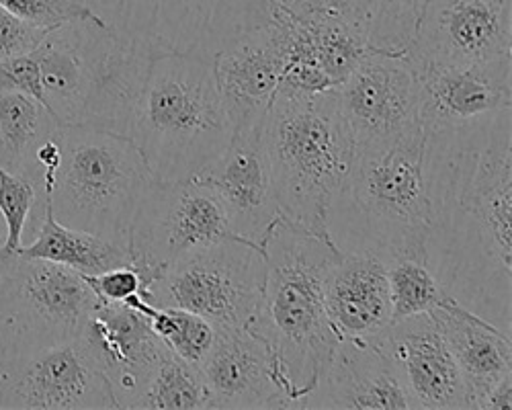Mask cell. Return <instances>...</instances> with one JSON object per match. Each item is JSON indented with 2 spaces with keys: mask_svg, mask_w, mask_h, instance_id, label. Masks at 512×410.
<instances>
[{
  "mask_svg": "<svg viewBox=\"0 0 512 410\" xmlns=\"http://www.w3.org/2000/svg\"><path fill=\"white\" fill-rule=\"evenodd\" d=\"M117 408L107 378L78 341L44 347L5 361L0 410H99Z\"/></svg>",
  "mask_w": 512,
  "mask_h": 410,
  "instance_id": "obj_13",
  "label": "cell"
},
{
  "mask_svg": "<svg viewBox=\"0 0 512 410\" xmlns=\"http://www.w3.org/2000/svg\"><path fill=\"white\" fill-rule=\"evenodd\" d=\"M326 312L340 341L371 343L394 320L388 261L343 253L326 279Z\"/></svg>",
  "mask_w": 512,
  "mask_h": 410,
  "instance_id": "obj_22",
  "label": "cell"
},
{
  "mask_svg": "<svg viewBox=\"0 0 512 410\" xmlns=\"http://www.w3.org/2000/svg\"><path fill=\"white\" fill-rule=\"evenodd\" d=\"M263 119L236 126L226 150L197 175L222 199L232 232L259 249L281 222L263 144Z\"/></svg>",
  "mask_w": 512,
  "mask_h": 410,
  "instance_id": "obj_15",
  "label": "cell"
},
{
  "mask_svg": "<svg viewBox=\"0 0 512 410\" xmlns=\"http://www.w3.org/2000/svg\"><path fill=\"white\" fill-rule=\"evenodd\" d=\"M216 410H275L291 402L279 384L275 359L265 341L248 328L218 331L199 363Z\"/></svg>",
  "mask_w": 512,
  "mask_h": 410,
  "instance_id": "obj_19",
  "label": "cell"
},
{
  "mask_svg": "<svg viewBox=\"0 0 512 410\" xmlns=\"http://www.w3.org/2000/svg\"><path fill=\"white\" fill-rule=\"evenodd\" d=\"M226 240L242 238L232 232L222 199L207 183L197 177L154 179L140 199L127 246L148 290L170 263Z\"/></svg>",
  "mask_w": 512,
  "mask_h": 410,
  "instance_id": "obj_11",
  "label": "cell"
},
{
  "mask_svg": "<svg viewBox=\"0 0 512 410\" xmlns=\"http://www.w3.org/2000/svg\"><path fill=\"white\" fill-rule=\"evenodd\" d=\"M265 251L244 240H226L170 263L144 292L154 306L183 308L216 331L248 328L261 304Z\"/></svg>",
  "mask_w": 512,
  "mask_h": 410,
  "instance_id": "obj_9",
  "label": "cell"
},
{
  "mask_svg": "<svg viewBox=\"0 0 512 410\" xmlns=\"http://www.w3.org/2000/svg\"><path fill=\"white\" fill-rule=\"evenodd\" d=\"M123 304L140 312L148 320L152 333L170 351L197 367L207 355V351L211 349L213 341H216L218 331L213 328V324H209L205 318L189 310L154 306L148 300H144L140 294L127 298Z\"/></svg>",
  "mask_w": 512,
  "mask_h": 410,
  "instance_id": "obj_28",
  "label": "cell"
},
{
  "mask_svg": "<svg viewBox=\"0 0 512 410\" xmlns=\"http://www.w3.org/2000/svg\"><path fill=\"white\" fill-rule=\"evenodd\" d=\"M263 144L281 222L330 240L326 214L353 164L336 91L275 95L263 119Z\"/></svg>",
  "mask_w": 512,
  "mask_h": 410,
  "instance_id": "obj_5",
  "label": "cell"
},
{
  "mask_svg": "<svg viewBox=\"0 0 512 410\" xmlns=\"http://www.w3.org/2000/svg\"><path fill=\"white\" fill-rule=\"evenodd\" d=\"M5 361H7V357H5V347H3V341H0V374H3Z\"/></svg>",
  "mask_w": 512,
  "mask_h": 410,
  "instance_id": "obj_38",
  "label": "cell"
},
{
  "mask_svg": "<svg viewBox=\"0 0 512 410\" xmlns=\"http://www.w3.org/2000/svg\"><path fill=\"white\" fill-rule=\"evenodd\" d=\"M512 406V374L506 376L484 400L482 410H508Z\"/></svg>",
  "mask_w": 512,
  "mask_h": 410,
  "instance_id": "obj_36",
  "label": "cell"
},
{
  "mask_svg": "<svg viewBox=\"0 0 512 410\" xmlns=\"http://www.w3.org/2000/svg\"><path fill=\"white\" fill-rule=\"evenodd\" d=\"M371 343L390 359L412 410H467L461 372L433 312L392 320Z\"/></svg>",
  "mask_w": 512,
  "mask_h": 410,
  "instance_id": "obj_16",
  "label": "cell"
},
{
  "mask_svg": "<svg viewBox=\"0 0 512 410\" xmlns=\"http://www.w3.org/2000/svg\"><path fill=\"white\" fill-rule=\"evenodd\" d=\"M424 142L418 119L390 146L353 154L326 214L328 238L340 255L373 253L390 261L404 251H424L431 222Z\"/></svg>",
  "mask_w": 512,
  "mask_h": 410,
  "instance_id": "obj_4",
  "label": "cell"
},
{
  "mask_svg": "<svg viewBox=\"0 0 512 410\" xmlns=\"http://www.w3.org/2000/svg\"><path fill=\"white\" fill-rule=\"evenodd\" d=\"M273 9L291 13V15H306L324 7H332L334 0H265Z\"/></svg>",
  "mask_w": 512,
  "mask_h": 410,
  "instance_id": "obj_35",
  "label": "cell"
},
{
  "mask_svg": "<svg viewBox=\"0 0 512 410\" xmlns=\"http://www.w3.org/2000/svg\"><path fill=\"white\" fill-rule=\"evenodd\" d=\"M295 408L412 410L390 359L373 343L340 341L316 388Z\"/></svg>",
  "mask_w": 512,
  "mask_h": 410,
  "instance_id": "obj_21",
  "label": "cell"
},
{
  "mask_svg": "<svg viewBox=\"0 0 512 410\" xmlns=\"http://www.w3.org/2000/svg\"><path fill=\"white\" fill-rule=\"evenodd\" d=\"M0 89L23 93L48 109L44 85H41V66L37 48L29 54L0 60Z\"/></svg>",
  "mask_w": 512,
  "mask_h": 410,
  "instance_id": "obj_32",
  "label": "cell"
},
{
  "mask_svg": "<svg viewBox=\"0 0 512 410\" xmlns=\"http://www.w3.org/2000/svg\"><path fill=\"white\" fill-rule=\"evenodd\" d=\"M424 130L426 263L449 298L510 337L512 113Z\"/></svg>",
  "mask_w": 512,
  "mask_h": 410,
  "instance_id": "obj_1",
  "label": "cell"
},
{
  "mask_svg": "<svg viewBox=\"0 0 512 410\" xmlns=\"http://www.w3.org/2000/svg\"><path fill=\"white\" fill-rule=\"evenodd\" d=\"M5 240H7V226H5L3 216H0V249L5 246Z\"/></svg>",
  "mask_w": 512,
  "mask_h": 410,
  "instance_id": "obj_37",
  "label": "cell"
},
{
  "mask_svg": "<svg viewBox=\"0 0 512 410\" xmlns=\"http://www.w3.org/2000/svg\"><path fill=\"white\" fill-rule=\"evenodd\" d=\"M343 13L365 35L375 52H406L412 44L426 0H334Z\"/></svg>",
  "mask_w": 512,
  "mask_h": 410,
  "instance_id": "obj_26",
  "label": "cell"
},
{
  "mask_svg": "<svg viewBox=\"0 0 512 410\" xmlns=\"http://www.w3.org/2000/svg\"><path fill=\"white\" fill-rule=\"evenodd\" d=\"M60 164L48 195L54 218L74 230L125 242L140 199L154 181L130 136L91 128L58 130Z\"/></svg>",
  "mask_w": 512,
  "mask_h": 410,
  "instance_id": "obj_6",
  "label": "cell"
},
{
  "mask_svg": "<svg viewBox=\"0 0 512 410\" xmlns=\"http://www.w3.org/2000/svg\"><path fill=\"white\" fill-rule=\"evenodd\" d=\"M353 154L396 142L420 119L416 68L406 52H371L336 89Z\"/></svg>",
  "mask_w": 512,
  "mask_h": 410,
  "instance_id": "obj_12",
  "label": "cell"
},
{
  "mask_svg": "<svg viewBox=\"0 0 512 410\" xmlns=\"http://www.w3.org/2000/svg\"><path fill=\"white\" fill-rule=\"evenodd\" d=\"M406 54L441 66L512 56V0H426Z\"/></svg>",
  "mask_w": 512,
  "mask_h": 410,
  "instance_id": "obj_14",
  "label": "cell"
},
{
  "mask_svg": "<svg viewBox=\"0 0 512 410\" xmlns=\"http://www.w3.org/2000/svg\"><path fill=\"white\" fill-rule=\"evenodd\" d=\"M457 361L467 410H482L486 396L512 374V341L478 314L451 302L433 310Z\"/></svg>",
  "mask_w": 512,
  "mask_h": 410,
  "instance_id": "obj_23",
  "label": "cell"
},
{
  "mask_svg": "<svg viewBox=\"0 0 512 410\" xmlns=\"http://www.w3.org/2000/svg\"><path fill=\"white\" fill-rule=\"evenodd\" d=\"M97 300L103 304H123L127 298L142 296L146 292V281L138 267L121 265L97 275H84Z\"/></svg>",
  "mask_w": 512,
  "mask_h": 410,
  "instance_id": "obj_33",
  "label": "cell"
},
{
  "mask_svg": "<svg viewBox=\"0 0 512 410\" xmlns=\"http://www.w3.org/2000/svg\"><path fill=\"white\" fill-rule=\"evenodd\" d=\"M19 255L58 263L82 275H97L113 267L132 265L130 246L60 224L52 214L48 197L44 220H41L29 244H23Z\"/></svg>",
  "mask_w": 512,
  "mask_h": 410,
  "instance_id": "obj_24",
  "label": "cell"
},
{
  "mask_svg": "<svg viewBox=\"0 0 512 410\" xmlns=\"http://www.w3.org/2000/svg\"><path fill=\"white\" fill-rule=\"evenodd\" d=\"M412 64L418 78L424 128L465 126L512 107V56L467 66L414 60Z\"/></svg>",
  "mask_w": 512,
  "mask_h": 410,
  "instance_id": "obj_18",
  "label": "cell"
},
{
  "mask_svg": "<svg viewBox=\"0 0 512 410\" xmlns=\"http://www.w3.org/2000/svg\"><path fill=\"white\" fill-rule=\"evenodd\" d=\"M99 304L82 273L23 255L0 257V341L5 357L74 341Z\"/></svg>",
  "mask_w": 512,
  "mask_h": 410,
  "instance_id": "obj_8",
  "label": "cell"
},
{
  "mask_svg": "<svg viewBox=\"0 0 512 410\" xmlns=\"http://www.w3.org/2000/svg\"><path fill=\"white\" fill-rule=\"evenodd\" d=\"M0 7H5L13 15L46 29H56L70 21L103 23L84 5V0H0Z\"/></svg>",
  "mask_w": 512,
  "mask_h": 410,
  "instance_id": "obj_31",
  "label": "cell"
},
{
  "mask_svg": "<svg viewBox=\"0 0 512 410\" xmlns=\"http://www.w3.org/2000/svg\"><path fill=\"white\" fill-rule=\"evenodd\" d=\"M89 361L107 378L117 408H134L166 345L152 333L148 320L125 304H103L84 322L76 337Z\"/></svg>",
  "mask_w": 512,
  "mask_h": 410,
  "instance_id": "obj_17",
  "label": "cell"
},
{
  "mask_svg": "<svg viewBox=\"0 0 512 410\" xmlns=\"http://www.w3.org/2000/svg\"><path fill=\"white\" fill-rule=\"evenodd\" d=\"M213 56L156 52L132 117L130 136L158 181L197 177L230 144Z\"/></svg>",
  "mask_w": 512,
  "mask_h": 410,
  "instance_id": "obj_3",
  "label": "cell"
},
{
  "mask_svg": "<svg viewBox=\"0 0 512 410\" xmlns=\"http://www.w3.org/2000/svg\"><path fill=\"white\" fill-rule=\"evenodd\" d=\"M84 5L123 39L207 56L271 17L265 0H84Z\"/></svg>",
  "mask_w": 512,
  "mask_h": 410,
  "instance_id": "obj_10",
  "label": "cell"
},
{
  "mask_svg": "<svg viewBox=\"0 0 512 410\" xmlns=\"http://www.w3.org/2000/svg\"><path fill=\"white\" fill-rule=\"evenodd\" d=\"M50 31L0 7V60L33 52Z\"/></svg>",
  "mask_w": 512,
  "mask_h": 410,
  "instance_id": "obj_34",
  "label": "cell"
},
{
  "mask_svg": "<svg viewBox=\"0 0 512 410\" xmlns=\"http://www.w3.org/2000/svg\"><path fill=\"white\" fill-rule=\"evenodd\" d=\"M394 320L433 312L455 302L426 263L424 251H404L388 261Z\"/></svg>",
  "mask_w": 512,
  "mask_h": 410,
  "instance_id": "obj_29",
  "label": "cell"
},
{
  "mask_svg": "<svg viewBox=\"0 0 512 410\" xmlns=\"http://www.w3.org/2000/svg\"><path fill=\"white\" fill-rule=\"evenodd\" d=\"M265 285L248 324L267 343L291 406L308 396L340 339L326 312V279L340 253L322 236L279 222L263 244Z\"/></svg>",
  "mask_w": 512,
  "mask_h": 410,
  "instance_id": "obj_2",
  "label": "cell"
},
{
  "mask_svg": "<svg viewBox=\"0 0 512 410\" xmlns=\"http://www.w3.org/2000/svg\"><path fill=\"white\" fill-rule=\"evenodd\" d=\"M46 214V197L29 177L15 175L0 167V216L7 226V240L0 257L17 255L25 236L35 234Z\"/></svg>",
  "mask_w": 512,
  "mask_h": 410,
  "instance_id": "obj_30",
  "label": "cell"
},
{
  "mask_svg": "<svg viewBox=\"0 0 512 410\" xmlns=\"http://www.w3.org/2000/svg\"><path fill=\"white\" fill-rule=\"evenodd\" d=\"M46 105L60 128L84 126L115 107L142 68L144 52L97 21H70L37 46Z\"/></svg>",
  "mask_w": 512,
  "mask_h": 410,
  "instance_id": "obj_7",
  "label": "cell"
},
{
  "mask_svg": "<svg viewBox=\"0 0 512 410\" xmlns=\"http://www.w3.org/2000/svg\"><path fill=\"white\" fill-rule=\"evenodd\" d=\"M134 408L205 410L211 408V404L199 367L166 349Z\"/></svg>",
  "mask_w": 512,
  "mask_h": 410,
  "instance_id": "obj_27",
  "label": "cell"
},
{
  "mask_svg": "<svg viewBox=\"0 0 512 410\" xmlns=\"http://www.w3.org/2000/svg\"><path fill=\"white\" fill-rule=\"evenodd\" d=\"M60 130L52 113L35 99L0 89V167L29 177L37 146Z\"/></svg>",
  "mask_w": 512,
  "mask_h": 410,
  "instance_id": "obj_25",
  "label": "cell"
},
{
  "mask_svg": "<svg viewBox=\"0 0 512 410\" xmlns=\"http://www.w3.org/2000/svg\"><path fill=\"white\" fill-rule=\"evenodd\" d=\"M213 72L234 128L263 119L283 74V50L271 17L213 54Z\"/></svg>",
  "mask_w": 512,
  "mask_h": 410,
  "instance_id": "obj_20",
  "label": "cell"
}]
</instances>
